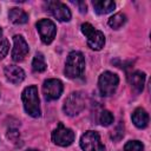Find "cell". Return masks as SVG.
<instances>
[{"label":"cell","instance_id":"cell-1","mask_svg":"<svg viewBox=\"0 0 151 151\" xmlns=\"http://www.w3.org/2000/svg\"><path fill=\"white\" fill-rule=\"evenodd\" d=\"M85 71V59L81 52L72 51L68 53L66 63H65V70L64 73L70 79H77L83 76Z\"/></svg>","mask_w":151,"mask_h":151},{"label":"cell","instance_id":"cell-2","mask_svg":"<svg viewBox=\"0 0 151 151\" xmlns=\"http://www.w3.org/2000/svg\"><path fill=\"white\" fill-rule=\"evenodd\" d=\"M21 99L24 103V109L33 118L40 117V103H39V96H38V88L35 85H31L26 87L22 91Z\"/></svg>","mask_w":151,"mask_h":151},{"label":"cell","instance_id":"cell-3","mask_svg":"<svg viewBox=\"0 0 151 151\" xmlns=\"http://www.w3.org/2000/svg\"><path fill=\"white\" fill-rule=\"evenodd\" d=\"M83 34L86 37L87 40V45L90 48L94 50V51H99L104 47L105 45V35L103 32H100L99 29L94 28L91 24L85 22L80 26Z\"/></svg>","mask_w":151,"mask_h":151},{"label":"cell","instance_id":"cell-4","mask_svg":"<svg viewBox=\"0 0 151 151\" xmlns=\"http://www.w3.org/2000/svg\"><path fill=\"white\" fill-rule=\"evenodd\" d=\"M85 107V97L81 92H72L64 101L63 110L65 114L73 117L81 112Z\"/></svg>","mask_w":151,"mask_h":151},{"label":"cell","instance_id":"cell-5","mask_svg":"<svg viewBox=\"0 0 151 151\" xmlns=\"http://www.w3.org/2000/svg\"><path fill=\"white\" fill-rule=\"evenodd\" d=\"M118 84H119L118 76L113 72H110V71H106V72L101 73L100 77H99V80H98L99 91L105 97L112 96L116 92V90L118 87Z\"/></svg>","mask_w":151,"mask_h":151},{"label":"cell","instance_id":"cell-6","mask_svg":"<svg viewBox=\"0 0 151 151\" xmlns=\"http://www.w3.org/2000/svg\"><path fill=\"white\" fill-rule=\"evenodd\" d=\"M80 147L83 151H104L105 146L100 142V136L98 132L88 130L80 138Z\"/></svg>","mask_w":151,"mask_h":151},{"label":"cell","instance_id":"cell-7","mask_svg":"<svg viewBox=\"0 0 151 151\" xmlns=\"http://www.w3.org/2000/svg\"><path fill=\"white\" fill-rule=\"evenodd\" d=\"M52 140L59 146H68L74 140V132L63 123H59L57 129L52 132Z\"/></svg>","mask_w":151,"mask_h":151},{"label":"cell","instance_id":"cell-8","mask_svg":"<svg viewBox=\"0 0 151 151\" xmlns=\"http://www.w3.org/2000/svg\"><path fill=\"white\" fill-rule=\"evenodd\" d=\"M37 29L39 32V35L41 38V41L46 45L51 44L55 37L57 28L52 20L50 19H41L37 22Z\"/></svg>","mask_w":151,"mask_h":151},{"label":"cell","instance_id":"cell-9","mask_svg":"<svg viewBox=\"0 0 151 151\" xmlns=\"http://www.w3.org/2000/svg\"><path fill=\"white\" fill-rule=\"evenodd\" d=\"M45 6H46V11H48L57 20L59 21L71 20V11L65 4L60 1H47Z\"/></svg>","mask_w":151,"mask_h":151},{"label":"cell","instance_id":"cell-10","mask_svg":"<svg viewBox=\"0 0 151 151\" xmlns=\"http://www.w3.org/2000/svg\"><path fill=\"white\" fill-rule=\"evenodd\" d=\"M64 86L59 79H47L44 81L42 92L46 100H55L63 93Z\"/></svg>","mask_w":151,"mask_h":151},{"label":"cell","instance_id":"cell-11","mask_svg":"<svg viewBox=\"0 0 151 151\" xmlns=\"http://www.w3.org/2000/svg\"><path fill=\"white\" fill-rule=\"evenodd\" d=\"M29 48H28V44L26 42V40L24 39L22 35L17 34L13 37V50H12V59L14 61H22L26 55L28 54Z\"/></svg>","mask_w":151,"mask_h":151},{"label":"cell","instance_id":"cell-12","mask_svg":"<svg viewBox=\"0 0 151 151\" xmlns=\"http://www.w3.org/2000/svg\"><path fill=\"white\" fill-rule=\"evenodd\" d=\"M6 79L13 84H19L25 79V72L17 65H7L4 70Z\"/></svg>","mask_w":151,"mask_h":151},{"label":"cell","instance_id":"cell-13","mask_svg":"<svg viewBox=\"0 0 151 151\" xmlns=\"http://www.w3.org/2000/svg\"><path fill=\"white\" fill-rule=\"evenodd\" d=\"M131 118H132L133 124H134L137 127L144 129V127L147 126V123H149V114H147V112H146L144 109H142V107L136 109V110L133 111Z\"/></svg>","mask_w":151,"mask_h":151},{"label":"cell","instance_id":"cell-14","mask_svg":"<svg viewBox=\"0 0 151 151\" xmlns=\"http://www.w3.org/2000/svg\"><path fill=\"white\" fill-rule=\"evenodd\" d=\"M92 5L97 14H107L116 7V4L111 0H94L92 1Z\"/></svg>","mask_w":151,"mask_h":151},{"label":"cell","instance_id":"cell-15","mask_svg":"<svg viewBox=\"0 0 151 151\" xmlns=\"http://www.w3.org/2000/svg\"><path fill=\"white\" fill-rule=\"evenodd\" d=\"M8 18L13 24H18V25L26 24L28 21V14L24 9L18 8V7H13L9 9Z\"/></svg>","mask_w":151,"mask_h":151},{"label":"cell","instance_id":"cell-16","mask_svg":"<svg viewBox=\"0 0 151 151\" xmlns=\"http://www.w3.org/2000/svg\"><path fill=\"white\" fill-rule=\"evenodd\" d=\"M129 81L134 90L142 91L144 87V83H145V73L140 71H136L129 76Z\"/></svg>","mask_w":151,"mask_h":151},{"label":"cell","instance_id":"cell-17","mask_svg":"<svg viewBox=\"0 0 151 151\" xmlns=\"http://www.w3.org/2000/svg\"><path fill=\"white\" fill-rule=\"evenodd\" d=\"M47 65H46V61H45V58L42 55V53L38 52L34 58H33V61H32V68L34 72H44L46 70Z\"/></svg>","mask_w":151,"mask_h":151},{"label":"cell","instance_id":"cell-18","mask_svg":"<svg viewBox=\"0 0 151 151\" xmlns=\"http://www.w3.org/2000/svg\"><path fill=\"white\" fill-rule=\"evenodd\" d=\"M126 22V15L123 13H116L109 19V26L113 29H119Z\"/></svg>","mask_w":151,"mask_h":151},{"label":"cell","instance_id":"cell-19","mask_svg":"<svg viewBox=\"0 0 151 151\" xmlns=\"http://www.w3.org/2000/svg\"><path fill=\"white\" fill-rule=\"evenodd\" d=\"M99 123L103 125V126H109L113 123V114L107 111V110H104L101 111L100 116H99Z\"/></svg>","mask_w":151,"mask_h":151},{"label":"cell","instance_id":"cell-20","mask_svg":"<svg viewBox=\"0 0 151 151\" xmlns=\"http://www.w3.org/2000/svg\"><path fill=\"white\" fill-rule=\"evenodd\" d=\"M124 151H144V145L139 140H129L124 146Z\"/></svg>","mask_w":151,"mask_h":151},{"label":"cell","instance_id":"cell-21","mask_svg":"<svg viewBox=\"0 0 151 151\" xmlns=\"http://www.w3.org/2000/svg\"><path fill=\"white\" fill-rule=\"evenodd\" d=\"M8 48H9L8 40L6 38H4V37H0V60L7 54Z\"/></svg>","mask_w":151,"mask_h":151},{"label":"cell","instance_id":"cell-22","mask_svg":"<svg viewBox=\"0 0 151 151\" xmlns=\"http://www.w3.org/2000/svg\"><path fill=\"white\" fill-rule=\"evenodd\" d=\"M77 5L79 6V11L81 12V13H86V5H85V2H77Z\"/></svg>","mask_w":151,"mask_h":151},{"label":"cell","instance_id":"cell-23","mask_svg":"<svg viewBox=\"0 0 151 151\" xmlns=\"http://www.w3.org/2000/svg\"><path fill=\"white\" fill-rule=\"evenodd\" d=\"M26 151H39V150H37V149H28V150H26Z\"/></svg>","mask_w":151,"mask_h":151},{"label":"cell","instance_id":"cell-24","mask_svg":"<svg viewBox=\"0 0 151 151\" xmlns=\"http://www.w3.org/2000/svg\"><path fill=\"white\" fill-rule=\"evenodd\" d=\"M0 37H2V29H1V27H0Z\"/></svg>","mask_w":151,"mask_h":151}]
</instances>
